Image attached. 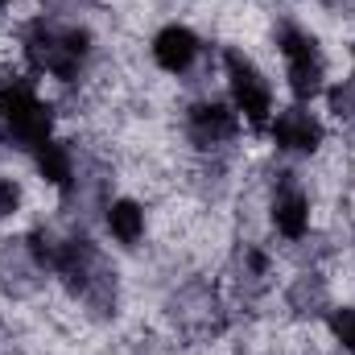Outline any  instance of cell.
I'll return each instance as SVG.
<instances>
[{
	"label": "cell",
	"mask_w": 355,
	"mask_h": 355,
	"mask_svg": "<svg viewBox=\"0 0 355 355\" xmlns=\"http://www.w3.org/2000/svg\"><path fill=\"white\" fill-rule=\"evenodd\" d=\"M0 116H4L8 132H12L21 145L42 149V145L50 141V112H46V103L33 95V87H25V83L4 87V95H0Z\"/></svg>",
	"instance_id": "obj_1"
},
{
	"label": "cell",
	"mask_w": 355,
	"mask_h": 355,
	"mask_svg": "<svg viewBox=\"0 0 355 355\" xmlns=\"http://www.w3.org/2000/svg\"><path fill=\"white\" fill-rule=\"evenodd\" d=\"M281 54H285V67H289V87L297 99H310L322 91V54H318V42L293 25L281 29Z\"/></svg>",
	"instance_id": "obj_2"
},
{
	"label": "cell",
	"mask_w": 355,
	"mask_h": 355,
	"mask_svg": "<svg viewBox=\"0 0 355 355\" xmlns=\"http://www.w3.org/2000/svg\"><path fill=\"white\" fill-rule=\"evenodd\" d=\"M83 54H87V37L75 33V29H71V33H58V29L37 25L33 37H29V58H33L42 71L58 75V79H71V75L79 71Z\"/></svg>",
	"instance_id": "obj_3"
},
{
	"label": "cell",
	"mask_w": 355,
	"mask_h": 355,
	"mask_svg": "<svg viewBox=\"0 0 355 355\" xmlns=\"http://www.w3.org/2000/svg\"><path fill=\"white\" fill-rule=\"evenodd\" d=\"M223 62H227V83H232V99H236V107H240L252 124H265L272 99H268V83L261 79V71H257L240 50H227Z\"/></svg>",
	"instance_id": "obj_4"
},
{
	"label": "cell",
	"mask_w": 355,
	"mask_h": 355,
	"mask_svg": "<svg viewBox=\"0 0 355 355\" xmlns=\"http://www.w3.org/2000/svg\"><path fill=\"white\" fill-rule=\"evenodd\" d=\"M272 141H277L281 149H289V153H310V149L322 141V128H318V120H314L310 112L289 107V112H281V116L272 120Z\"/></svg>",
	"instance_id": "obj_5"
},
{
	"label": "cell",
	"mask_w": 355,
	"mask_h": 355,
	"mask_svg": "<svg viewBox=\"0 0 355 355\" xmlns=\"http://www.w3.org/2000/svg\"><path fill=\"white\" fill-rule=\"evenodd\" d=\"M194 54H198V37H194L186 25H170V29H162V33L153 37V58H157V67L170 71V75H182V71L194 62Z\"/></svg>",
	"instance_id": "obj_6"
},
{
	"label": "cell",
	"mask_w": 355,
	"mask_h": 355,
	"mask_svg": "<svg viewBox=\"0 0 355 355\" xmlns=\"http://www.w3.org/2000/svg\"><path fill=\"white\" fill-rule=\"evenodd\" d=\"M190 132L202 145H219L236 132V112H227L223 103H198L190 112Z\"/></svg>",
	"instance_id": "obj_7"
},
{
	"label": "cell",
	"mask_w": 355,
	"mask_h": 355,
	"mask_svg": "<svg viewBox=\"0 0 355 355\" xmlns=\"http://www.w3.org/2000/svg\"><path fill=\"white\" fill-rule=\"evenodd\" d=\"M272 223H277V232H281L285 240H302L306 227H310V207H306V198H302L297 190L277 194V202H272Z\"/></svg>",
	"instance_id": "obj_8"
},
{
	"label": "cell",
	"mask_w": 355,
	"mask_h": 355,
	"mask_svg": "<svg viewBox=\"0 0 355 355\" xmlns=\"http://www.w3.org/2000/svg\"><path fill=\"white\" fill-rule=\"evenodd\" d=\"M107 232H112L120 244H137V240L145 236V211H141L137 202H128V198L112 202V207H107Z\"/></svg>",
	"instance_id": "obj_9"
},
{
	"label": "cell",
	"mask_w": 355,
	"mask_h": 355,
	"mask_svg": "<svg viewBox=\"0 0 355 355\" xmlns=\"http://www.w3.org/2000/svg\"><path fill=\"white\" fill-rule=\"evenodd\" d=\"M37 170L50 178L54 186H67V182H71V153H67L62 145L46 141V145L37 149Z\"/></svg>",
	"instance_id": "obj_10"
},
{
	"label": "cell",
	"mask_w": 355,
	"mask_h": 355,
	"mask_svg": "<svg viewBox=\"0 0 355 355\" xmlns=\"http://www.w3.org/2000/svg\"><path fill=\"white\" fill-rule=\"evenodd\" d=\"M331 331H335V339H339V343L355 355V310H335Z\"/></svg>",
	"instance_id": "obj_11"
},
{
	"label": "cell",
	"mask_w": 355,
	"mask_h": 355,
	"mask_svg": "<svg viewBox=\"0 0 355 355\" xmlns=\"http://www.w3.org/2000/svg\"><path fill=\"white\" fill-rule=\"evenodd\" d=\"M17 207H21V186H17L12 178H0V219L12 215Z\"/></svg>",
	"instance_id": "obj_12"
},
{
	"label": "cell",
	"mask_w": 355,
	"mask_h": 355,
	"mask_svg": "<svg viewBox=\"0 0 355 355\" xmlns=\"http://www.w3.org/2000/svg\"><path fill=\"white\" fill-rule=\"evenodd\" d=\"M4 4H8V0H0V8H4Z\"/></svg>",
	"instance_id": "obj_13"
}]
</instances>
